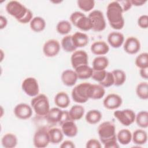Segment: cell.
<instances>
[{
	"label": "cell",
	"instance_id": "d6986e66",
	"mask_svg": "<svg viewBox=\"0 0 148 148\" xmlns=\"http://www.w3.org/2000/svg\"><path fill=\"white\" fill-rule=\"evenodd\" d=\"M61 130L65 136L70 138L75 136L77 132L78 129L73 120H69L65 122L61 125Z\"/></svg>",
	"mask_w": 148,
	"mask_h": 148
},
{
	"label": "cell",
	"instance_id": "f1b7e54d",
	"mask_svg": "<svg viewBox=\"0 0 148 148\" xmlns=\"http://www.w3.org/2000/svg\"><path fill=\"white\" fill-rule=\"evenodd\" d=\"M84 108L80 105H75L72 106L69 111V114L71 119L73 121L81 119L84 114Z\"/></svg>",
	"mask_w": 148,
	"mask_h": 148
},
{
	"label": "cell",
	"instance_id": "ac0fdd59",
	"mask_svg": "<svg viewBox=\"0 0 148 148\" xmlns=\"http://www.w3.org/2000/svg\"><path fill=\"white\" fill-rule=\"evenodd\" d=\"M90 49L93 54L100 56L106 54L109 51V47L104 41H97L91 45Z\"/></svg>",
	"mask_w": 148,
	"mask_h": 148
},
{
	"label": "cell",
	"instance_id": "836d02e7",
	"mask_svg": "<svg viewBox=\"0 0 148 148\" xmlns=\"http://www.w3.org/2000/svg\"><path fill=\"white\" fill-rule=\"evenodd\" d=\"M135 121L138 126L143 128L148 127V113L146 110L139 112L135 116Z\"/></svg>",
	"mask_w": 148,
	"mask_h": 148
},
{
	"label": "cell",
	"instance_id": "83f0119b",
	"mask_svg": "<svg viewBox=\"0 0 148 148\" xmlns=\"http://www.w3.org/2000/svg\"><path fill=\"white\" fill-rule=\"evenodd\" d=\"M1 143L2 146L5 148H13L17 144V138L14 134L7 133L2 138Z\"/></svg>",
	"mask_w": 148,
	"mask_h": 148
},
{
	"label": "cell",
	"instance_id": "603a6c76",
	"mask_svg": "<svg viewBox=\"0 0 148 148\" xmlns=\"http://www.w3.org/2000/svg\"><path fill=\"white\" fill-rule=\"evenodd\" d=\"M75 71L77 74L78 79L84 80L91 77L93 69L88 65H84L76 68Z\"/></svg>",
	"mask_w": 148,
	"mask_h": 148
},
{
	"label": "cell",
	"instance_id": "5bb4252c",
	"mask_svg": "<svg viewBox=\"0 0 148 148\" xmlns=\"http://www.w3.org/2000/svg\"><path fill=\"white\" fill-rule=\"evenodd\" d=\"M121 97L116 94H110L108 95L103 101L105 108L109 110H113L119 108L122 104Z\"/></svg>",
	"mask_w": 148,
	"mask_h": 148
},
{
	"label": "cell",
	"instance_id": "4dcf8cb0",
	"mask_svg": "<svg viewBox=\"0 0 148 148\" xmlns=\"http://www.w3.org/2000/svg\"><path fill=\"white\" fill-rule=\"evenodd\" d=\"M85 119L88 123L90 124H95L100 121L102 119V114L98 110H90L86 113Z\"/></svg>",
	"mask_w": 148,
	"mask_h": 148
},
{
	"label": "cell",
	"instance_id": "b9f144b4",
	"mask_svg": "<svg viewBox=\"0 0 148 148\" xmlns=\"http://www.w3.org/2000/svg\"><path fill=\"white\" fill-rule=\"evenodd\" d=\"M138 25L144 29H146L148 27V16L146 14L140 16L138 19Z\"/></svg>",
	"mask_w": 148,
	"mask_h": 148
},
{
	"label": "cell",
	"instance_id": "2e32d148",
	"mask_svg": "<svg viewBox=\"0 0 148 148\" xmlns=\"http://www.w3.org/2000/svg\"><path fill=\"white\" fill-rule=\"evenodd\" d=\"M61 78L64 84L69 87L74 86L78 79L76 72L72 69L64 71L61 74Z\"/></svg>",
	"mask_w": 148,
	"mask_h": 148
},
{
	"label": "cell",
	"instance_id": "6da1fadb",
	"mask_svg": "<svg viewBox=\"0 0 148 148\" xmlns=\"http://www.w3.org/2000/svg\"><path fill=\"white\" fill-rule=\"evenodd\" d=\"M6 10L22 24L30 23L33 17L32 12L23 4L17 1H10L6 6Z\"/></svg>",
	"mask_w": 148,
	"mask_h": 148
},
{
	"label": "cell",
	"instance_id": "7dc6e473",
	"mask_svg": "<svg viewBox=\"0 0 148 148\" xmlns=\"http://www.w3.org/2000/svg\"><path fill=\"white\" fill-rule=\"evenodd\" d=\"M7 24H8L7 18L1 15L0 16V29H2L5 28L6 27Z\"/></svg>",
	"mask_w": 148,
	"mask_h": 148
},
{
	"label": "cell",
	"instance_id": "681fc988",
	"mask_svg": "<svg viewBox=\"0 0 148 148\" xmlns=\"http://www.w3.org/2000/svg\"><path fill=\"white\" fill-rule=\"evenodd\" d=\"M119 147L117 140L112 141L104 145V147L105 148H118Z\"/></svg>",
	"mask_w": 148,
	"mask_h": 148
},
{
	"label": "cell",
	"instance_id": "d590c367",
	"mask_svg": "<svg viewBox=\"0 0 148 148\" xmlns=\"http://www.w3.org/2000/svg\"><path fill=\"white\" fill-rule=\"evenodd\" d=\"M71 24L67 20L60 21L56 26L57 31L61 35L68 34L71 31Z\"/></svg>",
	"mask_w": 148,
	"mask_h": 148
},
{
	"label": "cell",
	"instance_id": "8fae6325",
	"mask_svg": "<svg viewBox=\"0 0 148 148\" xmlns=\"http://www.w3.org/2000/svg\"><path fill=\"white\" fill-rule=\"evenodd\" d=\"M88 54L85 51L82 50H76L73 52L71 57L72 66L75 69L79 66L88 65Z\"/></svg>",
	"mask_w": 148,
	"mask_h": 148
},
{
	"label": "cell",
	"instance_id": "d6a6232c",
	"mask_svg": "<svg viewBox=\"0 0 148 148\" xmlns=\"http://www.w3.org/2000/svg\"><path fill=\"white\" fill-rule=\"evenodd\" d=\"M114 77V85L120 86L123 85L126 80V74L121 69H114L111 72Z\"/></svg>",
	"mask_w": 148,
	"mask_h": 148
},
{
	"label": "cell",
	"instance_id": "f6af8a7d",
	"mask_svg": "<svg viewBox=\"0 0 148 148\" xmlns=\"http://www.w3.org/2000/svg\"><path fill=\"white\" fill-rule=\"evenodd\" d=\"M69 120H72L69 117V111L68 110H62L61 117L59 122V124L61 125L63 123H64L66 121H68Z\"/></svg>",
	"mask_w": 148,
	"mask_h": 148
},
{
	"label": "cell",
	"instance_id": "4fadbf2b",
	"mask_svg": "<svg viewBox=\"0 0 148 148\" xmlns=\"http://www.w3.org/2000/svg\"><path fill=\"white\" fill-rule=\"evenodd\" d=\"M14 114L17 118L21 120L29 119L32 114L31 106L25 103L17 104L14 109Z\"/></svg>",
	"mask_w": 148,
	"mask_h": 148
},
{
	"label": "cell",
	"instance_id": "5b68a950",
	"mask_svg": "<svg viewBox=\"0 0 148 148\" xmlns=\"http://www.w3.org/2000/svg\"><path fill=\"white\" fill-rule=\"evenodd\" d=\"M31 105L35 113L40 116H45L50 109L48 98L43 94L34 97L31 100Z\"/></svg>",
	"mask_w": 148,
	"mask_h": 148
},
{
	"label": "cell",
	"instance_id": "e0dca14e",
	"mask_svg": "<svg viewBox=\"0 0 148 148\" xmlns=\"http://www.w3.org/2000/svg\"><path fill=\"white\" fill-rule=\"evenodd\" d=\"M108 42L110 46L113 48L121 47L124 42V36L119 32H112L108 36Z\"/></svg>",
	"mask_w": 148,
	"mask_h": 148
},
{
	"label": "cell",
	"instance_id": "3957f363",
	"mask_svg": "<svg viewBox=\"0 0 148 148\" xmlns=\"http://www.w3.org/2000/svg\"><path fill=\"white\" fill-rule=\"evenodd\" d=\"M92 84L90 83H82L76 86L72 90V99L77 103H83L91 99Z\"/></svg>",
	"mask_w": 148,
	"mask_h": 148
},
{
	"label": "cell",
	"instance_id": "484cf974",
	"mask_svg": "<svg viewBox=\"0 0 148 148\" xmlns=\"http://www.w3.org/2000/svg\"><path fill=\"white\" fill-rule=\"evenodd\" d=\"M132 140L136 145H144L147 140V132L143 130H136L132 134Z\"/></svg>",
	"mask_w": 148,
	"mask_h": 148
},
{
	"label": "cell",
	"instance_id": "52a82bcc",
	"mask_svg": "<svg viewBox=\"0 0 148 148\" xmlns=\"http://www.w3.org/2000/svg\"><path fill=\"white\" fill-rule=\"evenodd\" d=\"M93 31L100 32L106 28V21L103 13L99 10H94L90 13L88 16Z\"/></svg>",
	"mask_w": 148,
	"mask_h": 148
},
{
	"label": "cell",
	"instance_id": "e575fe53",
	"mask_svg": "<svg viewBox=\"0 0 148 148\" xmlns=\"http://www.w3.org/2000/svg\"><path fill=\"white\" fill-rule=\"evenodd\" d=\"M136 93L138 97L142 99L148 98V83L147 82H141L139 83L136 88Z\"/></svg>",
	"mask_w": 148,
	"mask_h": 148
},
{
	"label": "cell",
	"instance_id": "60d3db41",
	"mask_svg": "<svg viewBox=\"0 0 148 148\" xmlns=\"http://www.w3.org/2000/svg\"><path fill=\"white\" fill-rule=\"evenodd\" d=\"M106 71L105 70H102V71L93 70L91 78L93 80L99 83L105 78L106 76Z\"/></svg>",
	"mask_w": 148,
	"mask_h": 148
},
{
	"label": "cell",
	"instance_id": "ab89813d",
	"mask_svg": "<svg viewBox=\"0 0 148 148\" xmlns=\"http://www.w3.org/2000/svg\"><path fill=\"white\" fill-rule=\"evenodd\" d=\"M99 84L101 85L103 87H109L114 85V77L112 73L106 71L105 78L99 83Z\"/></svg>",
	"mask_w": 148,
	"mask_h": 148
},
{
	"label": "cell",
	"instance_id": "1f68e13d",
	"mask_svg": "<svg viewBox=\"0 0 148 148\" xmlns=\"http://www.w3.org/2000/svg\"><path fill=\"white\" fill-rule=\"evenodd\" d=\"M61 45L63 50L68 53L74 52L77 49L73 43L72 35L65 36L61 40Z\"/></svg>",
	"mask_w": 148,
	"mask_h": 148
},
{
	"label": "cell",
	"instance_id": "9a60e30c",
	"mask_svg": "<svg viewBox=\"0 0 148 148\" xmlns=\"http://www.w3.org/2000/svg\"><path fill=\"white\" fill-rule=\"evenodd\" d=\"M140 42L135 37H128L124 42V50L128 54H135L140 50Z\"/></svg>",
	"mask_w": 148,
	"mask_h": 148
},
{
	"label": "cell",
	"instance_id": "f546056e",
	"mask_svg": "<svg viewBox=\"0 0 148 148\" xmlns=\"http://www.w3.org/2000/svg\"><path fill=\"white\" fill-rule=\"evenodd\" d=\"M116 137L117 140L120 144L126 145L132 140V133L127 129H122L119 131Z\"/></svg>",
	"mask_w": 148,
	"mask_h": 148
},
{
	"label": "cell",
	"instance_id": "c3c4849f",
	"mask_svg": "<svg viewBox=\"0 0 148 148\" xmlns=\"http://www.w3.org/2000/svg\"><path fill=\"white\" fill-rule=\"evenodd\" d=\"M140 75L142 78L145 79H148V67L140 69Z\"/></svg>",
	"mask_w": 148,
	"mask_h": 148
},
{
	"label": "cell",
	"instance_id": "ba28073f",
	"mask_svg": "<svg viewBox=\"0 0 148 148\" xmlns=\"http://www.w3.org/2000/svg\"><path fill=\"white\" fill-rule=\"evenodd\" d=\"M113 114L119 121L125 126H129L135 121L136 114L134 111L131 109L117 110L114 111Z\"/></svg>",
	"mask_w": 148,
	"mask_h": 148
},
{
	"label": "cell",
	"instance_id": "cb8c5ba5",
	"mask_svg": "<svg viewBox=\"0 0 148 148\" xmlns=\"http://www.w3.org/2000/svg\"><path fill=\"white\" fill-rule=\"evenodd\" d=\"M50 142L53 144H58L61 142L64 138V134L58 128H52L48 130Z\"/></svg>",
	"mask_w": 148,
	"mask_h": 148
},
{
	"label": "cell",
	"instance_id": "9c48e42d",
	"mask_svg": "<svg viewBox=\"0 0 148 148\" xmlns=\"http://www.w3.org/2000/svg\"><path fill=\"white\" fill-rule=\"evenodd\" d=\"M24 92L28 96L34 97L39 94V87L36 79L32 77L25 78L21 84Z\"/></svg>",
	"mask_w": 148,
	"mask_h": 148
},
{
	"label": "cell",
	"instance_id": "277c9868",
	"mask_svg": "<svg viewBox=\"0 0 148 148\" xmlns=\"http://www.w3.org/2000/svg\"><path fill=\"white\" fill-rule=\"evenodd\" d=\"M98 134L101 143L104 145L112 141L117 140L114 124L109 121L101 123L98 128Z\"/></svg>",
	"mask_w": 148,
	"mask_h": 148
},
{
	"label": "cell",
	"instance_id": "30bf717a",
	"mask_svg": "<svg viewBox=\"0 0 148 148\" xmlns=\"http://www.w3.org/2000/svg\"><path fill=\"white\" fill-rule=\"evenodd\" d=\"M33 143L35 147L38 148H43L48 146L50 142L48 130L45 128L38 130L34 136Z\"/></svg>",
	"mask_w": 148,
	"mask_h": 148
},
{
	"label": "cell",
	"instance_id": "f907efd6",
	"mask_svg": "<svg viewBox=\"0 0 148 148\" xmlns=\"http://www.w3.org/2000/svg\"><path fill=\"white\" fill-rule=\"evenodd\" d=\"M130 1L132 5H134L136 6H142L147 2L146 0H131Z\"/></svg>",
	"mask_w": 148,
	"mask_h": 148
},
{
	"label": "cell",
	"instance_id": "7402d4cb",
	"mask_svg": "<svg viewBox=\"0 0 148 148\" xmlns=\"http://www.w3.org/2000/svg\"><path fill=\"white\" fill-rule=\"evenodd\" d=\"M62 110L60 108H53L50 109L45 117L47 121L51 124L59 123Z\"/></svg>",
	"mask_w": 148,
	"mask_h": 148
},
{
	"label": "cell",
	"instance_id": "ffe728a7",
	"mask_svg": "<svg viewBox=\"0 0 148 148\" xmlns=\"http://www.w3.org/2000/svg\"><path fill=\"white\" fill-rule=\"evenodd\" d=\"M72 39L75 46L83 47L86 46L89 41L88 36L87 34L81 32H76L72 35Z\"/></svg>",
	"mask_w": 148,
	"mask_h": 148
},
{
	"label": "cell",
	"instance_id": "7bdbcfd3",
	"mask_svg": "<svg viewBox=\"0 0 148 148\" xmlns=\"http://www.w3.org/2000/svg\"><path fill=\"white\" fill-rule=\"evenodd\" d=\"M86 147L87 148H101V145L99 140L95 139H90L87 142Z\"/></svg>",
	"mask_w": 148,
	"mask_h": 148
},
{
	"label": "cell",
	"instance_id": "d4e9b609",
	"mask_svg": "<svg viewBox=\"0 0 148 148\" xmlns=\"http://www.w3.org/2000/svg\"><path fill=\"white\" fill-rule=\"evenodd\" d=\"M92 69L95 71L105 70L109 65L108 58L103 56H97L92 61Z\"/></svg>",
	"mask_w": 148,
	"mask_h": 148
},
{
	"label": "cell",
	"instance_id": "bcb514c9",
	"mask_svg": "<svg viewBox=\"0 0 148 148\" xmlns=\"http://www.w3.org/2000/svg\"><path fill=\"white\" fill-rule=\"evenodd\" d=\"M60 147H61V148H75V145L72 141L66 140L64 141L61 144Z\"/></svg>",
	"mask_w": 148,
	"mask_h": 148
},
{
	"label": "cell",
	"instance_id": "7c38bea8",
	"mask_svg": "<svg viewBox=\"0 0 148 148\" xmlns=\"http://www.w3.org/2000/svg\"><path fill=\"white\" fill-rule=\"evenodd\" d=\"M60 51V44L56 39H49L47 40L43 46V52L48 57L56 56Z\"/></svg>",
	"mask_w": 148,
	"mask_h": 148
},
{
	"label": "cell",
	"instance_id": "8992f818",
	"mask_svg": "<svg viewBox=\"0 0 148 148\" xmlns=\"http://www.w3.org/2000/svg\"><path fill=\"white\" fill-rule=\"evenodd\" d=\"M71 22L77 28L83 31H87L92 29L91 21L83 13L81 12H75L70 16Z\"/></svg>",
	"mask_w": 148,
	"mask_h": 148
},
{
	"label": "cell",
	"instance_id": "44dd1931",
	"mask_svg": "<svg viewBox=\"0 0 148 148\" xmlns=\"http://www.w3.org/2000/svg\"><path fill=\"white\" fill-rule=\"evenodd\" d=\"M54 103L60 108H66L70 104V99L68 95L64 91L58 92L54 97Z\"/></svg>",
	"mask_w": 148,
	"mask_h": 148
},
{
	"label": "cell",
	"instance_id": "7a4b0ae2",
	"mask_svg": "<svg viewBox=\"0 0 148 148\" xmlns=\"http://www.w3.org/2000/svg\"><path fill=\"white\" fill-rule=\"evenodd\" d=\"M123 9L117 1L110 2L106 9V16L110 27L116 30L121 29L124 25Z\"/></svg>",
	"mask_w": 148,
	"mask_h": 148
},
{
	"label": "cell",
	"instance_id": "ee69618b",
	"mask_svg": "<svg viewBox=\"0 0 148 148\" xmlns=\"http://www.w3.org/2000/svg\"><path fill=\"white\" fill-rule=\"evenodd\" d=\"M117 2L121 6L123 12L128 11L132 7V4L130 1H117Z\"/></svg>",
	"mask_w": 148,
	"mask_h": 148
},
{
	"label": "cell",
	"instance_id": "74e56055",
	"mask_svg": "<svg viewBox=\"0 0 148 148\" xmlns=\"http://www.w3.org/2000/svg\"><path fill=\"white\" fill-rule=\"evenodd\" d=\"M135 65L140 69L148 67V53H142L135 59Z\"/></svg>",
	"mask_w": 148,
	"mask_h": 148
},
{
	"label": "cell",
	"instance_id": "f35d334b",
	"mask_svg": "<svg viewBox=\"0 0 148 148\" xmlns=\"http://www.w3.org/2000/svg\"><path fill=\"white\" fill-rule=\"evenodd\" d=\"M77 3L78 7L86 12L91 10L95 6V2L93 0H78Z\"/></svg>",
	"mask_w": 148,
	"mask_h": 148
},
{
	"label": "cell",
	"instance_id": "4316f807",
	"mask_svg": "<svg viewBox=\"0 0 148 148\" xmlns=\"http://www.w3.org/2000/svg\"><path fill=\"white\" fill-rule=\"evenodd\" d=\"M31 29L36 32H39L43 31L46 27V21L43 18L36 16L34 17L29 23Z\"/></svg>",
	"mask_w": 148,
	"mask_h": 148
},
{
	"label": "cell",
	"instance_id": "8d00e7d4",
	"mask_svg": "<svg viewBox=\"0 0 148 148\" xmlns=\"http://www.w3.org/2000/svg\"><path fill=\"white\" fill-rule=\"evenodd\" d=\"M105 94V90L103 87L100 84H92L91 99H100Z\"/></svg>",
	"mask_w": 148,
	"mask_h": 148
},
{
	"label": "cell",
	"instance_id": "816d5d0a",
	"mask_svg": "<svg viewBox=\"0 0 148 148\" xmlns=\"http://www.w3.org/2000/svg\"><path fill=\"white\" fill-rule=\"evenodd\" d=\"M1 61L3 60V53L2 50H1Z\"/></svg>",
	"mask_w": 148,
	"mask_h": 148
}]
</instances>
